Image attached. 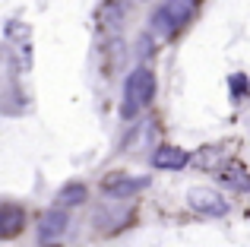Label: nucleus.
<instances>
[{
  "mask_svg": "<svg viewBox=\"0 0 250 247\" xmlns=\"http://www.w3.org/2000/svg\"><path fill=\"white\" fill-rule=\"evenodd\" d=\"M152 99H155V73L149 67H136L133 73L127 76V86H124V108H121V114L127 121L136 118Z\"/></svg>",
  "mask_w": 250,
  "mask_h": 247,
  "instance_id": "f257e3e1",
  "label": "nucleus"
},
{
  "mask_svg": "<svg viewBox=\"0 0 250 247\" xmlns=\"http://www.w3.org/2000/svg\"><path fill=\"white\" fill-rule=\"evenodd\" d=\"M193 16V0H168V3L159 6V13L152 16V29L159 35L171 38L174 32L184 29V22Z\"/></svg>",
  "mask_w": 250,
  "mask_h": 247,
  "instance_id": "f03ea898",
  "label": "nucleus"
},
{
  "mask_svg": "<svg viewBox=\"0 0 250 247\" xmlns=\"http://www.w3.org/2000/svg\"><path fill=\"white\" fill-rule=\"evenodd\" d=\"M187 206L193 212H200V216H206V219H215V216H225L228 212V200L222 197L219 190H212V187H190Z\"/></svg>",
  "mask_w": 250,
  "mask_h": 247,
  "instance_id": "7ed1b4c3",
  "label": "nucleus"
},
{
  "mask_svg": "<svg viewBox=\"0 0 250 247\" xmlns=\"http://www.w3.org/2000/svg\"><path fill=\"white\" fill-rule=\"evenodd\" d=\"M67 225H70V216L61 209V206L42 212V219H38V241H42L44 247L57 244L63 235H67Z\"/></svg>",
  "mask_w": 250,
  "mask_h": 247,
  "instance_id": "20e7f679",
  "label": "nucleus"
},
{
  "mask_svg": "<svg viewBox=\"0 0 250 247\" xmlns=\"http://www.w3.org/2000/svg\"><path fill=\"white\" fill-rule=\"evenodd\" d=\"M146 187H149V178H136V174H127V171H114L102 181V190L108 197H117V200H127L133 193L146 190Z\"/></svg>",
  "mask_w": 250,
  "mask_h": 247,
  "instance_id": "39448f33",
  "label": "nucleus"
},
{
  "mask_svg": "<svg viewBox=\"0 0 250 247\" xmlns=\"http://www.w3.org/2000/svg\"><path fill=\"white\" fill-rule=\"evenodd\" d=\"M25 225V212L16 203H0V241L16 238Z\"/></svg>",
  "mask_w": 250,
  "mask_h": 247,
  "instance_id": "423d86ee",
  "label": "nucleus"
},
{
  "mask_svg": "<svg viewBox=\"0 0 250 247\" xmlns=\"http://www.w3.org/2000/svg\"><path fill=\"white\" fill-rule=\"evenodd\" d=\"M187 162H190V155L181 146H159L152 152V165L162 168V171H181Z\"/></svg>",
  "mask_w": 250,
  "mask_h": 247,
  "instance_id": "0eeeda50",
  "label": "nucleus"
},
{
  "mask_svg": "<svg viewBox=\"0 0 250 247\" xmlns=\"http://www.w3.org/2000/svg\"><path fill=\"white\" fill-rule=\"evenodd\" d=\"M219 181L225 187H231V190H238V193H247L250 190V174L241 165H222L219 168Z\"/></svg>",
  "mask_w": 250,
  "mask_h": 247,
  "instance_id": "6e6552de",
  "label": "nucleus"
},
{
  "mask_svg": "<svg viewBox=\"0 0 250 247\" xmlns=\"http://www.w3.org/2000/svg\"><path fill=\"white\" fill-rule=\"evenodd\" d=\"M83 200H85V184H80V181H73V184H63L61 190H57V206H61V209L80 206Z\"/></svg>",
  "mask_w": 250,
  "mask_h": 247,
  "instance_id": "1a4fd4ad",
  "label": "nucleus"
},
{
  "mask_svg": "<svg viewBox=\"0 0 250 247\" xmlns=\"http://www.w3.org/2000/svg\"><path fill=\"white\" fill-rule=\"evenodd\" d=\"M102 25H108V29H117L121 25V16H124V6L121 3H108V6H102Z\"/></svg>",
  "mask_w": 250,
  "mask_h": 247,
  "instance_id": "9d476101",
  "label": "nucleus"
},
{
  "mask_svg": "<svg viewBox=\"0 0 250 247\" xmlns=\"http://www.w3.org/2000/svg\"><path fill=\"white\" fill-rule=\"evenodd\" d=\"M228 89H231V99H234V102L247 99V76H244V73H234L231 82H228Z\"/></svg>",
  "mask_w": 250,
  "mask_h": 247,
  "instance_id": "9b49d317",
  "label": "nucleus"
},
{
  "mask_svg": "<svg viewBox=\"0 0 250 247\" xmlns=\"http://www.w3.org/2000/svg\"><path fill=\"white\" fill-rule=\"evenodd\" d=\"M247 219H250V209H247Z\"/></svg>",
  "mask_w": 250,
  "mask_h": 247,
  "instance_id": "f8f14e48",
  "label": "nucleus"
},
{
  "mask_svg": "<svg viewBox=\"0 0 250 247\" xmlns=\"http://www.w3.org/2000/svg\"><path fill=\"white\" fill-rule=\"evenodd\" d=\"M193 3H196V0H193Z\"/></svg>",
  "mask_w": 250,
  "mask_h": 247,
  "instance_id": "ddd939ff",
  "label": "nucleus"
}]
</instances>
